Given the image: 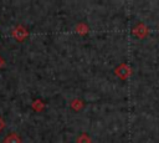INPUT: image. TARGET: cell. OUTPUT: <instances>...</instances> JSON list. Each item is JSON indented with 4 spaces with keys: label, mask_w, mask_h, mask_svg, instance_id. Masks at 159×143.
Masks as SVG:
<instances>
[{
    "label": "cell",
    "mask_w": 159,
    "mask_h": 143,
    "mask_svg": "<svg viewBox=\"0 0 159 143\" xmlns=\"http://www.w3.org/2000/svg\"><path fill=\"white\" fill-rule=\"evenodd\" d=\"M114 73H116V76H118V77L125 80V78H128V76L130 75V68H129L125 63H122L120 66H118V67L116 68Z\"/></svg>",
    "instance_id": "1"
},
{
    "label": "cell",
    "mask_w": 159,
    "mask_h": 143,
    "mask_svg": "<svg viewBox=\"0 0 159 143\" xmlns=\"http://www.w3.org/2000/svg\"><path fill=\"white\" fill-rule=\"evenodd\" d=\"M133 32L138 36V37H144L145 35H147V32H148V30H147V27L143 25V24H138V26L133 30Z\"/></svg>",
    "instance_id": "2"
},
{
    "label": "cell",
    "mask_w": 159,
    "mask_h": 143,
    "mask_svg": "<svg viewBox=\"0 0 159 143\" xmlns=\"http://www.w3.org/2000/svg\"><path fill=\"white\" fill-rule=\"evenodd\" d=\"M26 35H27V32H26V30L22 29V27H17V29L14 31V36H15L19 41H22L24 37H26Z\"/></svg>",
    "instance_id": "3"
},
{
    "label": "cell",
    "mask_w": 159,
    "mask_h": 143,
    "mask_svg": "<svg viewBox=\"0 0 159 143\" xmlns=\"http://www.w3.org/2000/svg\"><path fill=\"white\" fill-rule=\"evenodd\" d=\"M5 143H21V139H20V137H19L17 134L11 133V134H9V136L6 137Z\"/></svg>",
    "instance_id": "4"
},
{
    "label": "cell",
    "mask_w": 159,
    "mask_h": 143,
    "mask_svg": "<svg viewBox=\"0 0 159 143\" xmlns=\"http://www.w3.org/2000/svg\"><path fill=\"white\" fill-rule=\"evenodd\" d=\"M78 143H91V139L86 134H82L81 137H78Z\"/></svg>",
    "instance_id": "5"
},
{
    "label": "cell",
    "mask_w": 159,
    "mask_h": 143,
    "mask_svg": "<svg viewBox=\"0 0 159 143\" xmlns=\"http://www.w3.org/2000/svg\"><path fill=\"white\" fill-rule=\"evenodd\" d=\"M4 126H5V123H4V121H2V118L0 117V132L2 131V128H4Z\"/></svg>",
    "instance_id": "6"
},
{
    "label": "cell",
    "mask_w": 159,
    "mask_h": 143,
    "mask_svg": "<svg viewBox=\"0 0 159 143\" xmlns=\"http://www.w3.org/2000/svg\"><path fill=\"white\" fill-rule=\"evenodd\" d=\"M2 65H4V61H2V58H1V57H0V67H1V66H2Z\"/></svg>",
    "instance_id": "7"
}]
</instances>
